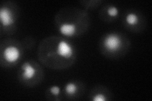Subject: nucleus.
Masks as SVG:
<instances>
[{
  "mask_svg": "<svg viewBox=\"0 0 152 101\" xmlns=\"http://www.w3.org/2000/svg\"><path fill=\"white\" fill-rule=\"evenodd\" d=\"M105 100H106L105 97H104V95L102 94H96V95H94L93 97L94 101H104Z\"/></svg>",
  "mask_w": 152,
  "mask_h": 101,
  "instance_id": "11",
  "label": "nucleus"
},
{
  "mask_svg": "<svg viewBox=\"0 0 152 101\" xmlns=\"http://www.w3.org/2000/svg\"><path fill=\"white\" fill-rule=\"evenodd\" d=\"M126 20L127 23L131 25H134L138 23V17H137L135 13H130L126 16Z\"/></svg>",
  "mask_w": 152,
  "mask_h": 101,
  "instance_id": "7",
  "label": "nucleus"
},
{
  "mask_svg": "<svg viewBox=\"0 0 152 101\" xmlns=\"http://www.w3.org/2000/svg\"><path fill=\"white\" fill-rule=\"evenodd\" d=\"M20 51L15 46H9L3 52L4 58L10 63L16 62L20 57Z\"/></svg>",
  "mask_w": 152,
  "mask_h": 101,
  "instance_id": "2",
  "label": "nucleus"
},
{
  "mask_svg": "<svg viewBox=\"0 0 152 101\" xmlns=\"http://www.w3.org/2000/svg\"><path fill=\"white\" fill-rule=\"evenodd\" d=\"M60 32L66 37H72L76 32V27L72 23H64L60 27Z\"/></svg>",
  "mask_w": 152,
  "mask_h": 101,
  "instance_id": "6",
  "label": "nucleus"
},
{
  "mask_svg": "<svg viewBox=\"0 0 152 101\" xmlns=\"http://www.w3.org/2000/svg\"><path fill=\"white\" fill-rule=\"evenodd\" d=\"M121 41L119 37L115 34L108 35L104 41V46L108 51L114 52L117 51L121 46Z\"/></svg>",
  "mask_w": 152,
  "mask_h": 101,
  "instance_id": "1",
  "label": "nucleus"
},
{
  "mask_svg": "<svg viewBox=\"0 0 152 101\" xmlns=\"http://www.w3.org/2000/svg\"><path fill=\"white\" fill-rule=\"evenodd\" d=\"M77 91V86L74 83H69L65 85V92L69 95H74Z\"/></svg>",
  "mask_w": 152,
  "mask_h": 101,
  "instance_id": "8",
  "label": "nucleus"
},
{
  "mask_svg": "<svg viewBox=\"0 0 152 101\" xmlns=\"http://www.w3.org/2000/svg\"><path fill=\"white\" fill-rule=\"evenodd\" d=\"M0 20L2 25L8 27L14 23V19L10 9L7 7H3L0 9Z\"/></svg>",
  "mask_w": 152,
  "mask_h": 101,
  "instance_id": "4",
  "label": "nucleus"
},
{
  "mask_svg": "<svg viewBox=\"0 0 152 101\" xmlns=\"http://www.w3.org/2000/svg\"><path fill=\"white\" fill-rule=\"evenodd\" d=\"M107 13L111 17H116L118 15V9L115 7H111L108 9Z\"/></svg>",
  "mask_w": 152,
  "mask_h": 101,
  "instance_id": "9",
  "label": "nucleus"
},
{
  "mask_svg": "<svg viewBox=\"0 0 152 101\" xmlns=\"http://www.w3.org/2000/svg\"><path fill=\"white\" fill-rule=\"evenodd\" d=\"M22 70H23L22 76L26 80H30L34 77L36 74V70L31 66L28 62H24L22 66Z\"/></svg>",
  "mask_w": 152,
  "mask_h": 101,
  "instance_id": "5",
  "label": "nucleus"
},
{
  "mask_svg": "<svg viewBox=\"0 0 152 101\" xmlns=\"http://www.w3.org/2000/svg\"><path fill=\"white\" fill-rule=\"evenodd\" d=\"M50 92L53 94L54 95H58L60 92V87L58 86H53L50 88Z\"/></svg>",
  "mask_w": 152,
  "mask_h": 101,
  "instance_id": "10",
  "label": "nucleus"
},
{
  "mask_svg": "<svg viewBox=\"0 0 152 101\" xmlns=\"http://www.w3.org/2000/svg\"><path fill=\"white\" fill-rule=\"evenodd\" d=\"M74 50L67 42L61 41L58 43L57 47V54L66 59L70 58L73 55Z\"/></svg>",
  "mask_w": 152,
  "mask_h": 101,
  "instance_id": "3",
  "label": "nucleus"
}]
</instances>
